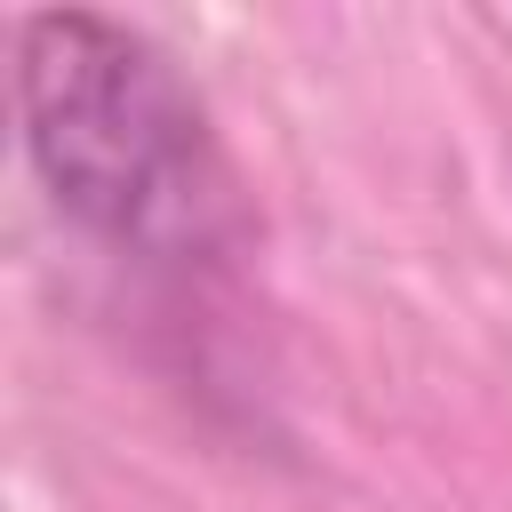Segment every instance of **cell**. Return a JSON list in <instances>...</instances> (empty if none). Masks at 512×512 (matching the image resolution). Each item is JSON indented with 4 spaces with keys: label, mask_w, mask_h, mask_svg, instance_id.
Instances as JSON below:
<instances>
[{
    "label": "cell",
    "mask_w": 512,
    "mask_h": 512,
    "mask_svg": "<svg viewBox=\"0 0 512 512\" xmlns=\"http://www.w3.org/2000/svg\"><path fill=\"white\" fill-rule=\"evenodd\" d=\"M16 112L40 184L88 232L192 256L224 224V168L200 120V96L176 64L88 8H48L16 40Z\"/></svg>",
    "instance_id": "1"
}]
</instances>
